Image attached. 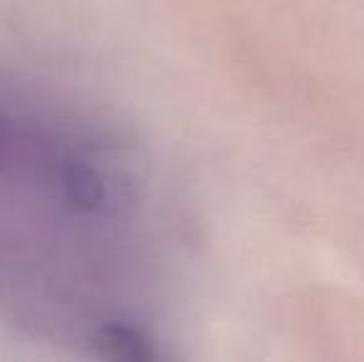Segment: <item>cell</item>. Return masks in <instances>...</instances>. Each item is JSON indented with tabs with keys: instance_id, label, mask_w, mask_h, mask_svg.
<instances>
[{
	"instance_id": "6da1fadb",
	"label": "cell",
	"mask_w": 364,
	"mask_h": 362,
	"mask_svg": "<svg viewBox=\"0 0 364 362\" xmlns=\"http://www.w3.org/2000/svg\"><path fill=\"white\" fill-rule=\"evenodd\" d=\"M146 164L100 107L0 68V318L82 358H164Z\"/></svg>"
}]
</instances>
